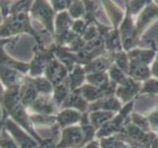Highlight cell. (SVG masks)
<instances>
[{"mask_svg": "<svg viewBox=\"0 0 158 148\" xmlns=\"http://www.w3.org/2000/svg\"><path fill=\"white\" fill-rule=\"evenodd\" d=\"M21 86V85H20ZM20 86L13 87L5 90L3 98V103L1 105L2 118L5 119L8 117L12 119L15 123H17L22 128H24L27 132L30 133L39 143L45 148L46 139L42 138L34 128V125L31 123L30 114L27 112V108L21 103L20 100Z\"/></svg>", "mask_w": 158, "mask_h": 148, "instance_id": "obj_1", "label": "cell"}, {"mask_svg": "<svg viewBox=\"0 0 158 148\" xmlns=\"http://www.w3.org/2000/svg\"><path fill=\"white\" fill-rule=\"evenodd\" d=\"M123 49L129 52L137 47H139L141 36L135 26V17L131 14L129 7L125 5V16L122 23L119 26Z\"/></svg>", "mask_w": 158, "mask_h": 148, "instance_id": "obj_2", "label": "cell"}, {"mask_svg": "<svg viewBox=\"0 0 158 148\" xmlns=\"http://www.w3.org/2000/svg\"><path fill=\"white\" fill-rule=\"evenodd\" d=\"M135 104V100L125 104L123 108L120 110L118 113L114 116L109 122L104 124L103 127L97 130L96 138L100 139L103 137H108V136L119 134L124 128L125 124L128 123L130 119V114L134 111V107Z\"/></svg>", "mask_w": 158, "mask_h": 148, "instance_id": "obj_3", "label": "cell"}, {"mask_svg": "<svg viewBox=\"0 0 158 148\" xmlns=\"http://www.w3.org/2000/svg\"><path fill=\"white\" fill-rule=\"evenodd\" d=\"M117 135H119L128 145L139 144V145H143L146 147H149L151 142L153 141L157 136V134L152 132V131L148 132V131L140 129L137 125H135L134 123H131L130 119L128 120V123L125 124V127L122 129L121 132Z\"/></svg>", "mask_w": 158, "mask_h": 148, "instance_id": "obj_4", "label": "cell"}, {"mask_svg": "<svg viewBox=\"0 0 158 148\" xmlns=\"http://www.w3.org/2000/svg\"><path fill=\"white\" fill-rule=\"evenodd\" d=\"M4 128L17 142L19 148H39L40 144L11 118L0 119V128Z\"/></svg>", "mask_w": 158, "mask_h": 148, "instance_id": "obj_5", "label": "cell"}, {"mask_svg": "<svg viewBox=\"0 0 158 148\" xmlns=\"http://www.w3.org/2000/svg\"><path fill=\"white\" fill-rule=\"evenodd\" d=\"M35 57L30 63V72L31 77L41 76L44 73L45 68L53 58H55V43L49 47H45L43 45H36L34 48Z\"/></svg>", "mask_w": 158, "mask_h": 148, "instance_id": "obj_6", "label": "cell"}, {"mask_svg": "<svg viewBox=\"0 0 158 148\" xmlns=\"http://www.w3.org/2000/svg\"><path fill=\"white\" fill-rule=\"evenodd\" d=\"M31 13L54 36V22L56 16L51 5L46 0H35L31 7Z\"/></svg>", "mask_w": 158, "mask_h": 148, "instance_id": "obj_7", "label": "cell"}, {"mask_svg": "<svg viewBox=\"0 0 158 148\" xmlns=\"http://www.w3.org/2000/svg\"><path fill=\"white\" fill-rule=\"evenodd\" d=\"M84 134L79 124L61 129L59 142L51 148H83Z\"/></svg>", "mask_w": 158, "mask_h": 148, "instance_id": "obj_8", "label": "cell"}, {"mask_svg": "<svg viewBox=\"0 0 158 148\" xmlns=\"http://www.w3.org/2000/svg\"><path fill=\"white\" fill-rule=\"evenodd\" d=\"M156 21H158V5L152 1L135 17V26L141 38Z\"/></svg>", "mask_w": 158, "mask_h": 148, "instance_id": "obj_9", "label": "cell"}, {"mask_svg": "<svg viewBox=\"0 0 158 148\" xmlns=\"http://www.w3.org/2000/svg\"><path fill=\"white\" fill-rule=\"evenodd\" d=\"M141 86H143V83L129 77L125 84L117 86L115 96L125 105L127 103L137 100L140 94Z\"/></svg>", "mask_w": 158, "mask_h": 148, "instance_id": "obj_10", "label": "cell"}, {"mask_svg": "<svg viewBox=\"0 0 158 148\" xmlns=\"http://www.w3.org/2000/svg\"><path fill=\"white\" fill-rule=\"evenodd\" d=\"M44 76L51 82V84L56 86L63 82L69 76V70L63 63H61L55 57L48 63L45 68Z\"/></svg>", "mask_w": 158, "mask_h": 148, "instance_id": "obj_11", "label": "cell"}, {"mask_svg": "<svg viewBox=\"0 0 158 148\" xmlns=\"http://www.w3.org/2000/svg\"><path fill=\"white\" fill-rule=\"evenodd\" d=\"M29 110L31 114H56L59 112V108L52 95H40Z\"/></svg>", "mask_w": 158, "mask_h": 148, "instance_id": "obj_12", "label": "cell"}, {"mask_svg": "<svg viewBox=\"0 0 158 148\" xmlns=\"http://www.w3.org/2000/svg\"><path fill=\"white\" fill-rule=\"evenodd\" d=\"M23 73L7 65L0 63V80L6 89L20 86L24 81Z\"/></svg>", "mask_w": 158, "mask_h": 148, "instance_id": "obj_13", "label": "cell"}, {"mask_svg": "<svg viewBox=\"0 0 158 148\" xmlns=\"http://www.w3.org/2000/svg\"><path fill=\"white\" fill-rule=\"evenodd\" d=\"M83 114H84L74 109H61L56 114L58 128L63 129L65 128L79 124L83 118Z\"/></svg>", "mask_w": 158, "mask_h": 148, "instance_id": "obj_14", "label": "cell"}, {"mask_svg": "<svg viewBox=\"0 0 158 148\" xmlns=\"http://www.w3.org/2000/svg\"><path fill=\"white\" fill-rule=\"evenodd\" d=\"M124 106V104L119 100L115 96H107L104 98H101L99 100H97L94 103H90L89 106V112L92 111H109V112H115L118 113ZM88 112V113H89Z\"/></svg>", "mask_w": 158, "mask_h": 148, "instance_id": "obj_15", "label": "cell"}, {"mask_svg": "<svg viewBox=\"0 0 158 148\" xmlns=\"http://www.w3.org/2000/svg\"><path fill=\"white\" fill-rule=\"evenodd\" d=\"M131 61H137L151 65L157 56V51L151 47H137L127 52Z\"/></svg>", "mask_w": 158, "mask_h": 148, "instance_id": "obj_16", "label": "cell"}, {"mask_svg": "<svg viewBox=\"0 0 158 148\" xmlns=\"http://www.w3.org/2000/svg\"><path fill=\"white\" fill-rule=\"evenodd\" d=\"M113 64V54L105 52L102 56H99L95 58H94L86 63L85 66V69L86 71V74L89 73H96V72H105L108 71L110 66Z\"/></svg>", "mask_w": 158, "mask_h": 148, "instance_id": "obj_17", "label": "cell"}, {"mask_svg": "<svg viewBox=\"0 0 158 148\" xmlns=\"http://www.w3.org/2000/svg\"><path fill=\"white\" fill-rule=\"evenodd\" d=\"M89 103L77 90H74L70 92L60 109H74L81 114H85L89 112Z\"/></svg>", "mask_w": 158, "mask_h": 148, "instance_id": "obj_18", "label": "cell"}, {"mask_svg": "<svg viewBox=\"0 0 158 148\" xmlns=\"http://www.w3.org/2000/svg\"><path fill=\"white\" fill-rule=\"evenodd\" d=\"M100 1L109 21L111 22V26L113 28L118 29L124 19L125 11L120 8L113 0H100Z\"/></svg>", "mask_w": 158, "mask_h": 148, "instance_id": "obj_19", "label": "cell"}, {"mask_svg": "<svg viewBox=\"0 0 158 148\" xmlns=\"http://www.w3.org/2000/svg\"><path fill=\"white\" fill-rule=\"evenodd\" d=\"M128 75L134 80L143 83V82L152 77L150 65L141 62H137V61H131L130 60Z\"/></svg>", "mask_w": 158, "mask_h": 148, "instance_id": "obj_20", "label": "cell"}, {"mask_svg": "<svg viewBox=\"0 0 158 148\" xmlns=\"http://www.w3.org/2000/svg\"><path fill=\"white\" fill-rule=\"evenodd\" d=\"M40 94L36 91V89L34 87L31 82L28 80V78L25 77L23 83L20 86V100L23 105L29 109L32 103H34L37 98H39Z\"/></svg>", "mask_w": 158, "mask_h": 148, "instance_id": "obj_21", "label": "cell"}, {"mask_svg": "<svg viewBox=\"0 0 158 148\" xmlns=\"http://www.w3.org/2000/svg\"><path fill=\"white\" fill-rule=\"evenodd\" d=\"M54 54H55V57L59 61L63 63L65 66L67 67L69 72L74 68L76 64L79 63L78 56H77V54H76V52L69 51L66 47H59L55 45V52H54Z\"/></svg>", "mask_w": 158, "mask_h": 148, "instance_id": "obj_22", "label": "cell"}, {"mask_svg": "<svg viewBox=\"0 0 158 148\" xmlns=\"http://www.w3.org/2000/svg\"><path fill=\"white\" fill-rule=\"evenodd\" d=\"M103 41H104L105 51L109 53L113 54L116 52L123 49L119 29L113 28L112 27V29L109 32H107L105 36L103 37Z\"/></svg>", "mask_w": 158, "mask_h": 148, "instance_id": "obj_23", "label": "cell"}, {"mask_svg": "<svg viewBox=\"0 0 158 148\" xmlns=\"http://www.w3.org/2000/svg\"><path fill=\"white\" fill-rule=\"evenodd\" d=\"M68 79L72 91L77 90L81 86H83L86 79V71L84 65L80 63L76 64L74 68L69 72Z\"/></svg>", "mask_w": 158, "mask_h": 148, "instance_id": "obj_24", "label": "cell"}, {"mask_svg": "<svg viewBox=\"0 0 158 148\" xmlns=\"http://www.w3.org/2000/svg\"><path fill=\"white\" fill-rule=\"evenodd\" d=\"M73 22L74 20L69 15L68 11H62V12L57 13L55 22H54V36L63 34V33L71 30Z\"/></svg>", "mask_w": 158, "mask_h": 148, "instance_id": "obj_25", "label": "cell"}, {"mask_svg": "<svg viewBox=\"0 0 158 148\" xmlns=\"http://www.w3.org/2000/svg\"><path fill=\"white\" fill-rule=\"evenodd\" d=\"M115 114H116L115 112L98 110V111L89 112V122L91 123L92 125H94V128L96 130H98L103 127V125L106 124L109 120L115 116Z\"/></svg>", "mask_w": 158, "mask_h": 148, "instance_id": "obj_26", "label": "cell"}, {"mask_svg": "<svg viewBox=\"0 0 158 148\" xmlns=\"http://www.w3.org/2000/svg\"><path fill=\"white\" fill-rule=\"evenodd\" d=\"M79 125L81 128V131H83L84 134V142H83V148L89 144V142L94 141L96 138V132L97 130L94 128V125L91 124V123L89 122V113H85L83 114V118H81V123H79Z\"/></svg>", "mask_w": 158, "mask_h": 148, "instance_id": "obj_27", "label": "cell"}, {"mask_svg": "<svg viewBox=\"0 0 158 148\" xmlns=\"http://www.w3.org/2000/svg\"><path fill=\"white\" fill-rule=\"evenodd\" d=\"M31 123L34 127L40 128H54L57 125L56 114H31Z\"/></svg>", "mask_w": 158, "mask_h": 148, "instance_id": "obj_28", "label": "cell"}, {"mask_svg": "<svg viewBox=\"0 0 158 148\" xmlns=\"http://www.w3.org/2000/svg\"><path fill=\"white\" fill-rule=\"evenodd\" d=\"M85 83H89L90 85H94L98 88L105 89L108 88L111 85L112 81L110 80L108 72H96V73H89L86 74Z\"/></svg>", "mask_w": 158, "mask_h": 148, "instance_id": "obj_29", "label": "cell"}, {"mask_svg": "<svg viewBox=\"0 0 158 148\" xmlns=\"http://www.w3.org/2000/svg\"><path fill=\"white\" fill-rule=\"evenodd\" d=\"M31 83L34 85V87L39 92L40 95H52L54 87L51 84V82L48 80L45 76H36V77H27Z\"/></svg>", "mask_w": 158, "mask_h": 148, "instance_id": "obj_30", "label": "cell"}, {"mask_svg": "<svg viewBox=\"0 0 158 148\" xmlns=\"http://www.w3.org/2000/svg\"><path fill=\"white\" fill-rule=\"evenodd\" d=\"M71 91H72V89H71L70 82H69L68 77L65 79L63 82H61L60 84L54 86L52 97H53L54 101H55L56 105L58 106L59 109L61 108L63 102L65 101V99L68 97V95L70 94Z\"/></svg>", "mask_w": 158, "mask_h": 148, "instance_id": "obj_31", "label": "cell"}, {"mask_svg": "<svg viewBox=\"0 0 158 148\" xmlns=\"http://www.w3.org/2000/svg\"><path fill=\"white\" fill-rule=\"evenodd\" d=\"M107 72H108L109 77H110V80L112 82H114L115 84H117V86L125 84L128 81L129 77H130V76L126 72H125V71H123L122 69H120L114 63L111 65L110 68L108 69Z\"/></svg>", "mask_w": 158, "mask_h": 148, "instance_id": "obj_32", "label": "cell"}, {"mask_svg": "<svg viewBox=\"0 0 158 148\" xmlns=\"http://www.w3.org/2000/svg\"><path fill=\"white\" fill-rule=\"evenodd\" d=\"M101 148H127L129 146L119 135H112L98 139Z\"/></svg>", "mask_w": 158, "mask_h": 148, "instance_id": "obj_33", "label": "cell"}, {"mask_svg": "<svg viewBox=\"0 0 158 148\" xmlns=\"http://www.w3.org/2000/svg\"><path fill=\"white\" fill-rule=\"evenodd\" d=\"M113 63L128 74L130 67V58L126 51L121 49V51L113 53Z\"/></svg>", "mask_w": 158, "mask_h": 148, "instance_id": "obj_34", "label": "cell"}, {"mask_svg": "<svg viewBox=\"0 0 158 148\" xmlns=\"http://www.w3.org/2000/svg\"><path fill=\"white\" fill-rule=\"evenodd\" d=\"M152 1H154V0H124V3L126 6L129 7L131 14L134 17H137L145 8V6H148Z\"/></svg>", "mask_w": 158, "mask_h": 148, "instance_id": "obj_35", "label": "cell"}, {"mask_svg": "<svg viewBox=\"0 0 158 148\" xmlns=\"http://www.w3.org/2000/svg\"><path fill=\"white\" fill-rule=\"evenodd\" d=\"M68 13L73 20H78L84 18L85 14V8L83 0H74L68 8Z\"/></svg>", "mask_w": 158, "mask_h": 148, "instance_id": "obj_36", "label": "cell"}, {"mask_svg": "<svg viewBox=\"0 0 158 148\" xmlns=\"http://www.w3.org/2000/svg\"><path fill=\"white\" fill-rule=\"evenodd\" d=\"M130 120H131V123H134L135 125H137V127L139 128L140 129L148 131V132L151 131L148 119L146 116H143V114H141L138 112L133 111L130 114Z\"/></svg>", "mask_w": 158, "mask_h": 148, "instance_id": "obj_37", "label": "cell"}, {"mask_svg": "<svg viewBox=\"0 0 158 148\" xmlns=\"http://www.w3.org/2000/svg\"><path fill=\"white\" fill-rule=\"evenodd\" d=\"M140 95H150V96H157L158 95V79L151 77L146 81L143 82L141 86Z\"/></svg>", "mask_w": 158, "mask_h": 148, "instance_id": "obj_38", "label": "cell"}, {"mask_svg": "<svg viewBox=\"0 0 158 148\" xmlns=\"http://www.w3.org/2000/svg\"><path fill=\"white\" fill-rule=\"evenodd\" d=\"M0 148H19L17 142L4 128H0Z\"/></svg>", "mask_w": 158, "mask_h": 148, "instance_id": "obj_39", "label": "cell"}, {"mask_svg": "<svg viewBox=\"0 0 158 148\" xmlns=\"http://www.w3.org/2000/svg\"><path fill=\"white\" fill-rule=\"evenodd\" d=\"M99 36L98 34V30H97V27L94 23H91L89 25H88V27H86L85 31L84 32L83 36H81V38L84 39V41H85L86 43L95 39V38H97Z\"/></svg>", "mask_w": 158, "mask_h": 148, "instance_id": "obj_40", "label": "cell"}, {"mask_svg": "<svg viewBox=\"0 0 158 148\" xmlns=\"http://www.w3.org/2000/svg\"><path fill=\"white\" fill-rule=\"evenodd\" d=\"M146 117L150 125V130L158 134V107L152 110L148 114H146Z\"/></svg>", "mask_w": 158, "mask_h": 148, "instance_id": "obj_41", "label": "cell"}, {"mask_svg": "<svg viewBox=\"0 0 158 148\" xmlns=\"http://www.w3.org/2000/svg\"><path fill=\"white\" fill-rule=\"evenodd\" d=\"M86 27H88V23L85 22V19H78V20H74L73 25L71 27V30H72L75 34H77L78 36H83L84 32L85 31Z\"/></svg>", "mask_w": 158, "mask_h": 148, "instance_id": "obj_42", "label": "cell"}, {"mask_svg": "<svg viewBox=\"0 0 158 148\" xmlns=\"http://www.w3.org/2000/svg\"><path fill=\"white\" fill-rule=\"evenodd\" d=\"M73 1L74 0H51V4L54 11L59 13L62 11H67Z\"/></svg>", "mask_w": 158, "mask_h": 148, "instance_id": "obj_43", "label": "cell"}, {"mask_svg": "<svg viewBox=\"0 0 158 148\" xmlns=\"http://www.w3.org/2000/svg\"><path fill=\"white\" fill-rule=\"evenodd\" d=\"M150 69H151V75H152V77L158 79V56H156L155 60L150 65Z\"/></svg>", "mask_w": 158, "mask_h": 148, "instance_id": "obj_44", "label": "cell"}, {"mask_svg": "<svg viewBox=\"0 0 158 148\" xmlns=\"http://www.w3.org/2000/svg\"><path fill=\"white\" fill-rule=\"evenodd\" d=\"M84 148H101L100 145H99V141L98 139H95L94 141L89 142V144H86Z\"/></svg>", "mask_w": 158, "mask_h": 148, "instance_id": "obj_45", "label": "cell"}, {"mask_svg": "<svg viewBox=\"0 0 158 148\" xmlns=\"http://www.w3.org/2000/svg\"><path fill=\"white\" fill-rule=\"evenodd\" d=\"M4 94H5V90L3 88V86L1 84V82H0V106L2 105L3 103V98H4Z\"/></svg>", "mask_w": 158, "mask_h": 148, "instance_id": "obj_46", "label": "cell"}, {"mask_svg": "<svg viewBox=\"0 0 158 148\" xmlns=\"http://www.w3.org/2000/svg\"><path fill=\"white\" fill-rule=\"evenodd\" d=\"M148 148H158V137L156 136V138L151 142V144L149 145Z\"/></svg>", "mask_w": 158, "mask_h": 148, "instance_id": "obj_47", "label": "cell"}, {"mask_svg": "<svg viewBox=\"0 0 158 148\" xmlns=\"http://www.w3.org/2000/svg\"><path fill=\"white\" fill-rule=\"evenodd\" d=\"M129 146H130V148H148V147H146V146L139 145V144H130Z\"/></svg>", "mask_w": 158, "mask_h": 148, "instance_id": "obj_48", "label": "cell"}, {"mask_svg": "<svg viewBox=\"0 0 158 148\" xmlns=\"http://www.w3.org/2000/svg\"><path fill=\"white\" fill-rule=\"evenodd\" d=\"M157 137H158V134H157Z\"/></svg>", "mask_w": 158, "mask_h": 148, "instance_id": "obj_49", "label": "cell"}]
</instances>
